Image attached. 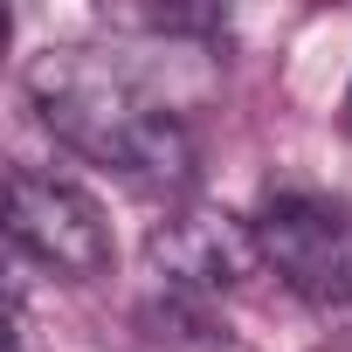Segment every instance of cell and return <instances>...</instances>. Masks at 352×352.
Listing matches in <instances>:
<instances>
[{
  "instance_id": "obj_1",
  "label": "cell",
  "mask_w": 352,
  "mask_h": 352,
  "mask_svg": "<svg viewBox=\"0 0 352 352\" xmlns=\"http://www.w3.org/2000/svg\"><path fill=\"white\" fill-rule=\"evenodd\" d=\"M28 97H35L42 124L69 152L124 173V180H138V187H187V173H194L187 124L173 118L166 104H152L104 56H90V49H49L28 69Z\"/></svg>"
},
{
  "instance_id": "obj_2",
  "label": "cell",
  "mask_w": 352,
  "mask_h": 352,
  "mask_svg": "<svg viewBox=\"0 0 352 352\" xmlns=\"http://www.w3.org/2000/svg\"><path fill=\"white\" fill-rule=\"evenodd\" d=\"M8 235L28 263L69 276V283H90L111 270V221L104 208L76 187V180H56V173H14L8 180Z\"/></svg>"
},
{
  "instance_id": "obj_3",
  "label": "cell",
  "mask_w": 352,
  "mask_h": 352,
  "mask_svg": "<svg viewBox=\"0 0 352 352\" xmlns=\"http://www.w3.org/2000/svg\"><path fill=\"white\" fill-rule=\"evenodd\" d=\"M263 263L311 304H352V208L331 194H276L256 221Z\"/></svg>"
},
{
  "instance_id": "obj_4",
  "label": "cell",
  "mask_w": 352,
  "mask_h": 352,
  "mask_svg": "<svg viewBox=\"0 0 352 352\" xmlns=\"http://www.w3.org/2000/svg\"><path fill=\"white\" fill-rule=\"evenodd\" d=\"M256 263H263L256 228L235 214H214V208H187L166 228H152V270L173 297L208 304L214 290H235L242 276H256Z\"/></svg>"
},
{
  "instance_id": "obj_5",
  "label": "cell",
  "mask_w": 352,
  "mask_h": 352,
  "mask_svg": "<svg viewBox=\"0 0 352 352\" xmlns=\"http://www.w3.org/2000/svg\"><path fill=\"white\" fill-rule=\"evenodd\" d=\"M345 111H352V83H345Z\"/></svg>"
}]
</instances>
